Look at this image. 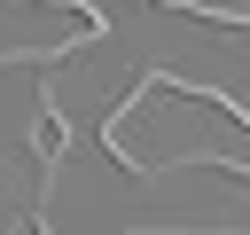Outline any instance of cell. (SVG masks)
Wrapping results in <instances>:
<instances>
[{"instance_id":"obj_1","label":"cell","mask_w":250,"mask_h":235,"mask_svg":"<svg viewBox=\"0 0 250 235\" xmlns=\"http://www.w3.org/2000/svg\"><path fill=\"white\" fill-rule=\"evenodd\" d=\"M8 235H47V227H39V219H16V227H8Z\"/></svg>"}]
</instances>
